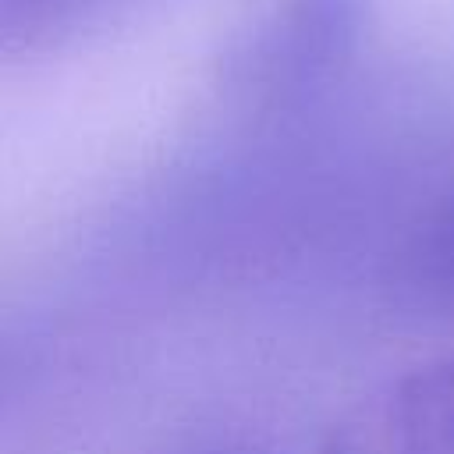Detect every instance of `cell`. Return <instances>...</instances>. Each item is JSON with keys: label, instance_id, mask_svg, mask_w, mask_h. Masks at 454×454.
Here are the masks:
<instances>
[{"label": "cell", "instance_id": "cell-2", "mask_svg": "<svg viewBox=\"0 0 454 454\" xmlns=\"http://www.w3.org/2000/svg\"><path fill=\"white\" fill-rule=\"evenodd\" d=\"M323 454H454V355L415 365L351 404L326 433Z\"/></svg>", "mask_w": 454, "mask_h": 454}, {"label": "cell", "instance_id": "cell-3", "mask_svg": "<svg viewBox=\"0 0 454 454\" xmlns=\"http://www.w3.org/2000/svg\"><path fill=\"white\" fill-rule=\"evenodd\" d=\"M124 0H0V57H32L64 46L114 14Z\"/></svg>", "mask_w": 454, "mask_h": 454}, {"label": "cell", "instance_id": "cell-1", "mask_svg": "<svg viewBox=\"0 0 454 454\" xmlns=\"http://www.w3.org/2000/svg\"><path fill=\"white\" fill-rule=\"evenodd\" d=\"M365 18L369 0H270L227 46L223 96L262 114L309 103L351 60Z\"/></svg>", "mask_w": 454, "mask_h": 454}]
</instances>
